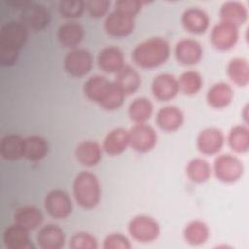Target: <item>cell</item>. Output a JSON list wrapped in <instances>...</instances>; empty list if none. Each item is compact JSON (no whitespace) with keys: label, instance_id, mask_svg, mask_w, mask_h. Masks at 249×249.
I'll return each instance as SVG.
<instances>
[{"label":"cell","instance_id":"ffe728a7","mask_svg":"<svg viewBox=\"0 0 249 249\" xmlns=\"http://www.w3.org/2000/svg\"><path fill=\"white\" fill-rule=\"evenodd\" d=\"M102 147L93 140H84L75 149L76 160L86 167L97 165L102 159Z\"/></svg>","mask_w":249,"mask_h":249},{"label":"cell","instance_id":"836d02e7","mask_svg":"<svg viewBox=\"0 0 249 249\" xmlns=\"http://www.w3.org/2000/svg\"><path fill=\"white\" fill-rule=\"evenodd\" d=\"M153 103L146 97L135 98L128 106V116L135 124H144L152 116Z\"/></svg>","mask_w":249,"mask_h":249},{"label":"cell","instance_id":"3957f363","mask_svg":"<svg viewBox=\"0 0 249 249\" xmlns=\"http://www.w3.org/2000/svg\"><path fill=\"white\" fill-rule=\"evenodd\" d=\"M73 196L82 208H95L101 198V187L97 176L90 171L79 172L73 181Z\"/></svg>","mask_w":249,"mask_h":249},{"label":"cell","instance_id":"484cf974","mask_svg":"<svg viewBox=\"0 0 249 249\" xmlns=\"http://www.w3.org/2000/svg\"><path fill=\"white\" fill-rule=\"evenodd\" d=\"M43 220L44 216L42 211L33 205L21 206L14 213V223L29 231L41 226Z\"/></svg>","mask_w":249,"mask_h":249},{"label":"cell","instance_id":"ab89813d","mask_svg":"<svg viewBox=\"0 0 249 249\" xmlns=\"http://www.w3.org/2000/svg\"><path fill=\"white\" fill-rule=\"evenodd\" d=\"M146 3L138 0H119L115 2V10L135 17L141 10L142 5Z\"/></svg>","mask_w":249,"mask_h":249},{"label":"cell","instance_id":"d590c367","mask_svg":"<svg viewBox=\"0 0 249 249\" xmlns=\"http://www.w3.org/2000/svg\"><path fill=\"white\" fill-rule=\"evenodd\" d=\"M86 10L83 0H61L58 2V12L65 18H80Z\"/></svg>","mask_w":249,"mask_h":249},{"label":"cell","instance_id":"ac0fdd59","mask_svg":"<svg viewBox=\"0 0 249 249\" xmlns=\"http://www.w3.org/2000/svg\"><path fill=\"white\" fill-rule=\"evenodd\" d=\"M97 64L103 72L116 74L125 65L124 53L118 47H105L98 53Z\"/></svg>","mask_w":249,"mask_h":249},{"label":"cell","instance_id":"8d00e7d4","mask_svg":"<svg viewBox=\"0 0 249 249\" xmlns=\"http://www.w3.org/2000/svg\"><path fill=\"white\" fill-rule=\"evenodd\" d=\"M71 249H96L98 247L97 239L90 233L79 231L74 233L69 240Z\"/></svg>","mask_w":249,"mask_h":249},{"label":"cell","instance_id":"83f0119b","mask_svg":"<svg viewBox=\"0 0 249 249\" xmlns=\"http://www.w3.org/2000/svg\"><path fill=\"white\" fill-rule=\"evenodd\" d=\"M0 154L6 160H18L24 158V138L18 134H7L0 142Z\"/></svg>","mask_w":249,"mask_h":249},{"label":"cell","instance_id":"5bb4252c","mask_svg":"<svg viewBox=\"0 0 249 249\" xmlns=\"http://www.w3.org/2000/svg\"><path fill=\"white\" fill-rule=\"evenodd\" d=\"M151 90L157 100L169 101L179 92L178 79L169 73L159 74L152 81Z\"/></svg>","mask_w":249,"mask_h":249},{"label":"cell","instance_id":"60d3db41","mask_svg":"<svg viewBox=\"0 0 249 249\" xmlns=\"http://www.w3.org/2000/svg\"><path fill=\"white\" fill-rule=\"evenodd\" d=\"M247 112H248V105H245V107L243 108V113H242V115H243V118H244V120H245L246 123H247V118H248Z\"/></svg>","mask_w":249,"mask_h":249},{"label":"cell","instance_id":"e575fe53","mask_svg":"<svg viewBox=\"0 0 249 249\" xmlns=\"http://www.w3.org/2000/svg\"><path fill=\"white\" fill-rule=\"evenodd\" d=\"M179 91L185 95H195L200 91L203 86V79L200 73L195 70L183 72L178 80Z\"/></svg>","mask_w":249,"mask_h":249},{"label":"cell","instance_id":"d6986e66","mask_svg":"<svg viewBox=\"0 0 249 249\" xmlns=\"http://www.w3.org/2000/svg\"><path fill=\"white\" fill-rule=\"evenodd\" d=\"M184 123V114L180 108L168 105L161 107L156 115L157 125L165 132L178 130Z\"/></svg>","mask_w":249,"mask_h":249},{"label":"cell","instance_id":"6da1fadb","mask_svg":"<svg viewBox=\"0 0 249 249\" xmlns=\"http://www.w3.org/2000/svg\"><path fill=\"white\" fill-rule=\"evenodd\" d=\"M83 92L88 99L106 111L119 109L125 98L124 93L114 81L100 75L89 77L83 85Z\"/></svg>","mask_w":249,"mask_h":249},{"label":"cell","instance_id":"5b68a950","mask_svg":"<svg viewBox=\"0 0 249 249\" xmlns=\"http://www.w3.org/2000/svg\"><path fill=\"white\" fill-rule=\"evenodd\" d=\"M28 38V29L20 21H9L0 29V50L19 53Z\"/></svg>","mask_w":249,"mask_h":249},{"label":"cell","instance_id":"8fae6325","mask_svg":"<svg viewBox=\"0 0 249 249\" xmlns=\"http://www.w3.org/2000/svg\"><path fill=\"white\" fill-rule=\"evenodd\" d=\"M91 53L85 49H72L68 52L63 60L65 71L73 77L86 76L92 67Z\"/></svg>","mask_w":249,"mask_h":249},{"label":"cell","instance_id":"4dcf8cb0","mask_svg":"<svg viewBox=\"0 0 249 249\" xmlns=\"http://www.w3.org/2000/svg\"><path fill=\"white\" fill-rule=\"evenodd\" d=\"M49 152L48 141L40 135H29L24 138V158L31 161L44 159Z\"/></svg>","mask_w":249,"mask_h":249},{"label":"cell","instance_id":"9a60e30c","mask_svg":"<svg viewBox=\"0 0 249 249\" xmlns=\"http://www.w3.org/2000/svg\"><path fill=\"white\" fill-rule=\"evenodd\" d=\"M181 23L186 31L199 35L205 33L208 29L210 18L204 10L198 7H190L183 12Z\"/></svg>","mask_w":249,"mask_h":249},{"label":"cell","instance_id":"9c48e42d","mask_svg":"<svg viewBox=\"0 0 249 249\" xmlns=\"http://www.w3.org/2000/svg\"><path fill=\"white\" fill-rule=\"evenodd\" d=\"M135 27V17L113 10L104 20L106 33L115 38H124L130 35Z\"/></svg>","mask_w":249,"mask_h":249},{"label":"cell","instance_id":"4fadbf2b","mask_svg":"<svg viewBox=\"0 0 249 249\" xmlns=\"http://www.w3.org/2000/svg\"><path fill=\"white\" fill-rule=\"evenodd\" d=\"M174 55L176 60L182 65H195L201 60L203 48L196 40L185 38L176 43Z\"/></svg>","mask_w":249,"mask_h":249},{"label":"cell","instance_id":"30bf717a","mask_svg":"<svg viewBox=\"0 0 249 249\" xmlns=\"http://www.w3.org/2000/svg\"><path fill=\"white\" fill-rule=\"evenodd\" d=\"M129 146L138 153L152 151L158 140L156 130L146 123L135 124L129 130Z\"/></svg>","mask_w":249,"mask_h":249},{"label":"cell","instance_id":"f546056e","mask_svg":"<svg viewBox=\"0 0 249 249\" xmlns=\"http://www.w3.org/2000/svg\"><path fill=\"white\" fill-rule=\"evenodd\" d=\"M229 79L238 87H246L249 83V64L243 57H233L227 65Z\"/></svg>","mask_w":249,"mask_h":249},{"label":"cell","instance_id":"d4e9b609","mask_svg":"<svg viewBox=\"0 0 249 249\" xmlns=\"http://www.w3.org/2000/svg\"><path fill=\"white\" fill-rule=\"evenodd\" d=\"M3 243L8 249H27L31 245L29 231L14 223L5 229Z\"/></svg>","mask_w":249,"mask_h":249},{"label":"cell","instance_id":"1f68e13d","mask_svg":"<svg viewBox=\"0 0 249 249\" xmlns=\"http://www.w3.org/2000/svg\"><path fill=\"white\" fill-rule=\"evenodd\" d=\"M211 166L207 160L201 158L192 159L186 166V174L188 178L196 184H203L207 182L211 176Z\"/></svg>","mask_w":249,"mask_h":249},{"label":"cell","instance_id":"cb8c5ba5","mask_svg":"<svg viewBox=\"0 0 249 249\" xmlns=\"http://www.w3.org/2000/svg\"><path fill=\"white\" fill-rule=\"evenodd\" d=\"M85 30L81 24L75 21L65 22L57 30V40L59 44L68 49H76L84 39Z\"/></svg>","mask_w":249,"mask_h":249},{"label":"cell","instance_id":"74e56055","mask_svg":"<svg viewBox=\"0 0 249 249\" xmlns=\"http://www.w3.org/2000/svg\"><path fill=\"white\" fill-rule=\"evenodd\" d=\"M85 5L87 12L91 18H100L108 13L111 2L108 0H87Z\"/></svg>","mask_w":249,"mask_h":249},{"label":"cell","instance_id":"2e32d148","mask_svg":"<svg viewBox=\"0 0 249 249\" xmlns=\"http://www.w3.org/2000/svg\"><path fill=\"white\" fill-rule=\"evenodd\" d=\"M225 143V136L221 129L216 127H207L202 129L196 137V146L198 151L206 156L218 154Z\"/></svg>","mask_w":249,"mask_h":249},{"label":"cell","instance_id":"7a4b0ae2","mask_svg":"<svg viewBox=\"0 0 249 249\" xmlns=\"http://www.w3.org/2000/svg\"><path fill=\"white\" fill-rule=\"evenodd\" d=\"M169 55V43L161 37H153L137 44L131 53L133 62L144 69H152L164 64Z\"/></svg>","mask_w":249,"mask_h":249},{"label":"cell","instance_id":"603a6c76","mask_svg":"<svg viewBox=\"0 0 249 249\" xmlns=\"http://www.w3.org/2000/svg\"><path fill=\"white\" fill-rule=\"evenodd\" d=\"M129 146L128 130L117 127L109 131L102 143V149L110 156H118L124 153Z\"/></svg>","mask_w":249,"mask_h":249},{"label":"cell","instance_id":"8992f818","mask_svg":"<svg viewBox=\"0 0 249 249\" xmlns=\"http://www.w3.org/2000/svg\"><path fill=\"white\" fill-rule=\"evenodd\" d=\"M129 234L133 239L142 243H149L156 240L160 232L159 223L147 215L133 217L127 226Z\"/></svg>","mask_w":249,"mask_h":249},{"label":"cell","instance_id":"7c38bea8","mask_svg":"<svg viewBox=\"0 0 249 249\" xmlns=\"http://www.w3.org/2000/svg\"><path fill=\"white\" fill-rule=\"evenodd\" d=\"M239 39L238 27L220 21L210 32V43L218 51H229L234 48Z\"/></svg>","mask_w":249,"mask_h":249},{"label":"cell","instance_id":"7402d4cb","mask_svg":"<svg viewBox=\"0 0 249 249\" xmlns=\"http://www.w3.org/2000/svg\"><path fill=\"white\" fill-rule=\"evenodd\" d=\"M219 15L221 21L232 24L238 28L248 19V10L246 6L238 1L225 2L220 8Z\"/></svg>","mask_w":249,"mask_h":249},{"label":"cell","instance_id":"f35d334b","mask_svg":"<svg viewBox=\"0 0 249 249\" xmlns=\"http://www.w3.org/2000/svg\"><path fill=\"white\" fill-rule=\"evenodd\" d=\"M104 249H129L131 248L130 240L122 233H110L103 240Z\"/></svg>","mask_w":249,"mask_h":249},{"label":"cell","instance_id":"4316f807","mask_svg":"<svg viewBox=\"0 0 249 249\" xmlns=\"http://www.w3.org/2000/svg\"><path fill=\"white\" fill-rule=\"evenodd\" d=\"M114 82L124 95H130L139 89L141 85V77L133 67L125 64L115 74Z\"/></svg>","mask_w":249,"mask_h":249},{"label":"cell","instance_id":"e0dca14e","mask_svg":"<svg viewBox=\"0 0 249 249\" xmlns=\"http://www.w3.org/2000/svg\"><path fill=\"white\" fill-rule=\"evenodd\" d=\"M65 241L64 231L54 224L43 226L37 233V243L42 249H60L64 246Z\"/></svg>","mask_w":249,"mask_h":249},{"label":"cell","instance_id":"d6a6232c","mask_svg":"<svg viewBox=\"0 0 249 249\" xmlns=\"http://www.w3.org/2000/svg\"><path fill=\"white\" fill-rule=\"evenodd\" d=\"M230 148L238 154H243L249 150V129L244 124H237L231 128L227 137Z\"/></svg>","mask_w":249,"mask_h":249},{"label":"cell","instance_id":"f1b7e54d","mask_svg":"<svg viewBox=\"0 0 249 249\" xmlns=\"http://www.w3.org/2000/svg\"><path fill=\"white\" fill-rule=\"evenodd\" d=\"M183 236L188 244L193 246H199L208 240L210 236V231L207 224L203 221L193 220L185 226Z\"/></svg>","mask_w":249,"mask_h":249},{"label":"cell","instance_id":"44dd1931","mask_svg":"<svg viewBox=\"0 0 249 249\" xmlns=\"http://www.w3.org/2000/svg\"><path fill=\"white\" fill-rule=\"evenodd\" d=\"M234 97L232 88L224 82L213 84L207 93L206 101L207 104L214 109H223L228 107Z\"/></svg>","mask_w":249,"mask_h":249},{"label":"cell","instance_id":"277c9868","mask_svg":"<svg viewBox=\"0 0 249 249\" xmlns=\"http://www.w3.org/2000/svg\"><path fill=\"white\" fill-rule=\"evenodd\" d=\"M213 171L219 181L226 184H232L241 179L244 166L237 157L231 154H223L215 159Z\"/></svg>","mask_w":249,"mask_h":249},{"label":"cell","instance_id":"52a82bcc","mask_svg":"<svg viewBox=\"0 0 249 249\" xmlns=\"http://www.w3.org/2000/svg\"><path fill=\"white\" fill-rule=\"evenodd\" d=\"M19 19L28 30L41 31L49 25L51 14L44 5L29 1V3L20 10Z\"/></svg>","mask_w":249,"mask_h":249},{"label":"cell","instance_id":"ba28073f","mask_svg":"<svg viewBox=\"0 0 249 249\" xmlns=\"http://www.w3.org/2000/svg\"><path fill=\"white\" fill-rule=\"evenodd\" d=\"M44 207L51 217L57 220L69 217L73 209L69 195L61 189H53L46 195Z\"/></svg>","mask_w":249,"mask_h":249}]
</instances>
